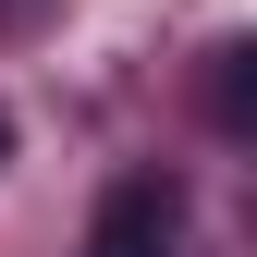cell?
<instances>
[{
	"instance_id": "6da1fadb",
	"label": "cell",
	"mask_w": 257,
	"mask_h": 257,
	"mask_svg": "<svg viewBox=\"0 0 257 257\" xmlns=\"http://www.w3.org/2000/svg\"><path fill=\"white\" fill-rule=\"evenodd\" d=\"M184 245V184L172 172H122L98 220H86V257H172Z\"/></svg>"
},
{
	"instance_id": "7a4b0ae2",
	"label": "cell",
	"mask_w": 257,
	"mask_h": 257,
	"mask_svg": "<svg viewBox=\"0 0 257 257\" xmlns=\"http://www.w3.org/2000/svg\"><path fill=\"white\" fill-rule=\"evenodd\" d=\"M0 159H13V122H0Z\"/></svg>"
}]
</instances>
